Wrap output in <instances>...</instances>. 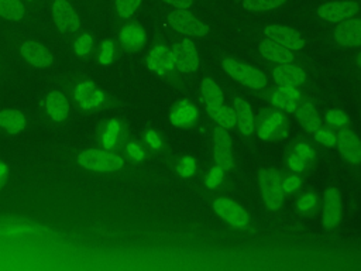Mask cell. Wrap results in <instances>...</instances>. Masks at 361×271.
I'll list each match as a JSON object with an SVG mask.
<instances>
[{
    "label": "cell",
    "instance_id": "1",
    "mask_svg": "<svg viewBox=\"0 0 361 271\" xmlns=\"http://www.w3.org/2000/svg\"><path fill=\"white\" fill-rule=\"evenodd\" d=\"M76 161L85 169L94 172H116L124 165V159L120 155L99 148H90L79 152Z\"/></svg>",
    "mask_w": 361,
    "mask_h": 271
},
{
    "label": "cell",
    "instance_id": "2",
    "mask_svg": "<svg viewBox=\"0 0 361 271\" xmlns=\"http://www.w3.org/2000/svg\"><path fill=\"white\" fill-rule=\"evenodd\" d=\"M221 66L227 75H230L233 79H235L237 82H240L248 88L262 89L267 85L265 75L259 69H257L251 65L243 64V62L231 59V58H226L223 61Z\"/></svg>",
    "mask_w": 361,
    "mask_h": 271
},
{
    "label": "cell",
    "instance_id": "3",
    "mask_svg": "<svg viewBox=\"0 0 361 271\" xmlns=\"http://www.w3.org/2000/svg\"><path fill=\"white\" fill-rule=\"evenodd\" d=\"M49 13L55 27L65 34L76 32L80 27V17L71 0H51Z\"/></svg>",
    "mask_w": 361,
    "mask_h": 271
},
{
    "label": "cell",
    "instance_id": "4",
    "mask_svg": "<svg viewBox=\"0 0 361 271\" xmlns=\"http://www.w3.org/2000/svg\"><path fill=\"white\" fill-rule=\"evenodd\" d=\"M259 188L267 207L271 210L279 209L285 195L282 189V175L274 169H264L259 174Z\"/></svg>",
    "mask_w": 361,
    "mask_h": 271
},
{
    "label": "cell",
    "instance_id": "5",
    "mask_svg": "<svg viewBox=\"0 0 361 271\" xmlns=\"http://www.w3.org/2000/svg\"><path fill=\"white\" fill-rule=\"evenodd\" d=\"M168 23L178 32L189 37H204L209 34V27L186 10H173L169 13Z\"/></svg>",
    "mask_w": 361,
    "mask_h": 271
},
{
    "label": "cell",
    "instance_id": "6",
    "mask_svg": "<svg viewBox=\"0 0 361 271\" xmlns=\"http://www.w3.org/2000/svg\"><path fill=\"white\" fill-rule=\"evenodd\" d=\"M360 10V6L354 0H336L327 1L319 6L317 16L327 23H341L354 17Z\"/></svg>",
    "mask_w": 361,
    "mask_h": 271
},
{
    "label": "cell",
    "instance_id": "7",
    "mask_svg": "<svg viewBox=\"0 0 361 271\" xmlns=\"http://www.w3.org/2000/svg\"><path fill=\"white\" fill-rule=\"evenodd\" d=\"M213 209L226 223L234 229H247L250 223L247 212L228 198H217L213 202Z\"/></svg>",
    "mask_w": 361,
    "mask_h": 271
},
{
    "label": "cell",
    "instance_id": "8",
    "mask_svg": "<svg viewBox=\"0 0 361 271\" xmlns=\"http://www.w3.org/2000/svg\"><path fill=\"white\" fill-rule=\"evenodd\" d=\"M172 54H173L175 66L180 72H186V73L193 72L199 65V54H197L196 45L189 38H185L178 44H175Z\"/></svg>",
    "mask_w": 361,
    "mask_h": 271
},
{
    "label": "cell",
    "instance_id": "9",
    "mask_svg": "<svg viewBox=\"0 0 361 271\" xmlns=\"http://www.w3.org/2000/svg\"><path fill=\"white\" fill-rule=\"evenodd\" d=\"M264 34L268 40H272L290 51L302 49L305 45L302 35L296 30L286 25H268L264 28Z\"/></svg>",
    "mask_w": 361,
    "mask_h": 271
},
{
    "label": "cell",
    "instance_id": "10",
    "mask_svg": "<svg viewBox=\"0 0 361 271\" xmlns=\"http://www.w3.org/2000/svg\"><path fill=\"white\" fill-rule=\"evenodd\" d=\"M214 159L224 171L231 169L233 167L231 138L227 128L220 126L214 130Z\"/></svg>",
    "mask_w": 361,
    "mask_h": 271
},
{
    "label": "cell",
    "instance_id": "11",
    "mask_svg": "<svg viewBox=\"0 0 361 271\" xmlns=\"http://www.w3.org/2000/svg\"><path fill=\"white\" fill-rule=\"evenodd\" d=\"M333 37L336 42L344 47H357L361 45V18H348L341 21L334 32Z\"/></svg>",
    "mask_w": 361,
    "mask_h": 271
},
{
    "label": "cell",
    "instance_id": "12",
    "mask_svg": "<svg viewBox=\"0 0 361 271\" xmlns=\"http://www.w3.org/2000/svg\"><path fill=\"white\" fill-rule=\"evenodd\" d=\"M20 52L21 56L35 68H47L52 64V56L48 49L34 40L23 41L20 45Z\"/></svg>",
    "mask_w": 361,
    "mask_h": 271
},
{
    "label": "cell",
    "instance_id": "13",
    "mask_svg": "<svg viewBox=\"0 0 361 271\" xmlns=\"http://www.w3.org/2000/svg\"><path fill=\"white\" fill-rule=\"evenodd\" d=\"M148 68L157 75H166L175 66L172 51L162 44L155 45L147 56Z\"/></svg>",
    "mask_w": 361,
    "mask_h": 271
},
{
    "label": "cell",
    "instance_id": "14",
    "mask_svg": "<svg viewBox=\"0 0 361 271\" xmlns=\"http://www.w3.org/2000/svg\"><path fill=\"white\" fill-rule=\"evenodd\" d=\"M337 148L344 159L351 164L361 162V140L351 130H341L337 134Z\"/></svg>",
    "mask_w": 361,
    "mask_h": 271
},
{
    "label": "cell",
    "instance_id": "15",
    "mask_svg": "<svg viewBox=\"0 0 361 271\" xmlns=\"http://www.w3.org/2000/svg\"><path fill=\"white\" fill-rule=\"evenodd\" d=\"M341 217V196L336 188H329L324 193L323 224L326 229H334Z\"/></svg>",
    "mask_w": 361,
    "mask_h": 271
},
{
    "label": "cell",
    "instance_id": "16",
    "mask_svg": "<svg viewBox=\"0 0 361 271\" xmlns=\"http://www.w3.org/2000/svg\"><path fill=\"white\" fill-rule=\"evenodd\" d=\"M272 76L279 86H299L306 79L305 71L299 65H295L292 62L279 64L278 66H275L272 71Z\"/></svg>",
    "mask_w": 361,
    "mask_h": 271
},
{
    "label": "cell",
    "instance_id": "17",
    "mask_svg": "<svg viewBox=\"0 0 361 271\" xmlns=\"http://www.w3.org/2000/svg\"><path fill=\"white\" fill-rule=\"evenodd\" d=\"M286 134V121L283 114L278 112H269L264 116L258 124V136L262 140L282 137Z\"/></svg>",
    "mask_w": 361,
    "mask_h": 271
},
{
    "label": "cell",
    "instance_id": "18",
    "mask_svg": "<svg viewBox=\"0 0 361 271\" xmlns=\"http://www.w3.org/2000/svg\"><path fill=\"white\" fill-rule=\"evenodd\" d=\"M299 99H300V93L296 89V86H279L272 95H271V102L288 112V113H295L298 106H299Z\"/></svg>",
    "mask_w": 361,
    "mask_h": 271
},
{
    "label": "cell",
    "instance_id": "19",
    "mask_svg": "<svg viewBox=\"0 0 361 271\" xmlns=\"http://www.w3.org/2000/svg\"><path fill=\"white\" fill-rule=\"evenodd\" d=\"M118 40L126 49L135 51L145 44V31L135 23L126 24L118 34Z\"/></svg>",
    "mask_w": 361,
    "mask_h": 271
},
{
    "label": "cell",
    "instance_id": "20",
    "mask_svg": "<svg viewBox=\"0 0 361 271\" xmlns=\"http://www.w3.org/2000/svg\"><path fill=\"white\" fill-rule=\"evenodd\" d=\"M45 110L54 121H62L69 113V103L63 93L54 90L45 99Z\"/></svg>",
    "mask_w": 361,
    "mask_h": 271
},
{
    "label": "cell",
    "instance_id": "21",
    "mask_svg": "<svg viewBox=\"0 0 361 271\" xmlns=\"http://www.w3.org/2000/svg\"><path fill=\"white\" fill-rule=\"evenodd\" d=\"M234 114L235 124L243 136H250L254 130V114L250 104L243 97H235L234 100Z\"/></svg>",
    "mask_w": 361,
    "mask_h": 271
},
{
    "label": "cell",
    "instance_id": "22",
    "mask_svg": "<svg viewBox=\"0 0 361 271\" xmlns=\"http://www.w3.org/2000/svg\"><path fill=\"white\" fill-rule=\"evenodd\" d=\"M197 119V109L188 100L176 103L171 112V121L178 127H189Z\"/></svg>",
    "mask_w": 361,
    "mask_h": 271
},
{
    "label": "cell",
    "instance_id": "23",
    "mask_svg": "<svg viewBox=\"0 0 361 271\" xmlns=\"http://www.w3.org/2000/svg\"><path fill=\"white\" fill-rule=\"evenodd\" d=\"M259 52L269 61L275 62V64H286V62H292L295 55L290 49L279 45L278 42L272 41V40H265L259 44Z\"/></svg>",
    "mask_w": 361,
    "mask_h": 271
},
{
    "label": "cell",
    "instance_id": "24",
    "mask_svg": "<svg viewBox=\"0 0 361 271\" xmlns=\"http://www.w3.org/2000/svg\"><path fill=\"white\" fill-rule=\"evenodd\" d=\"M296 116L303 128L309 133H314L320 127V119L314 104L310 100L302 102L296 109Z\"/></svg>",
    "mask_w": 361,
    "mask_h": 271
},
{
    "label": "cell",
    "instance_id": "25",
    "mask_svg": "<svg viewBox=\"0 0 361 271\" xmlns=\"http://www.w3.org/2000/svg\"><path fill=\"white\" fill-rule=\"evenodd\" d=\"M206 110L209 113V116L220 126L224 128H233L235 126V114L234 110L230 109L228 106H226L223 102L221 103H213V104H207Z\"/></svg>",
    "mask_w": 361,
    "mask_h": 271
},
{
    "label": "cell",
    "instance_id": "26",
    "mask_svg": "<svg viewBox=\"0 0 361 271\" xmlns=\"http://www.w3.org/2000/svg\"><path fill=\"white\" fill-rule=\"evenodd\" d=\"M28 16L27 4L23 0H0V18L21 21Z\"/></svg>",
    "mask_w": 361,
    "mask_h": 271
},
{
    "label": "cell",
    "instance_id": "27",
    "mask_svg": "<svg viewBox=\"0 0 361 271\" xmlns=\"http://www.w3.org/2000/svg\"><path fill=\"white\" fill-rule=\"evenodd\" d=\"M0 127L8 133H20L25 127V117L18 110H13V109L1 110Z\"/></svg>",
    "mask_w": 361,
    "mask_h": 271
},
{
    "label": "cell",
    "instance_id": "28",
    "mask_svg": "<svg viewBox=\"0 0 361 271\" xmlns=\"http://www.w3.org/2000/svg\"><path fill=\"white\" fill-rule=\"evenodd\" d=\"M200 92H202V99L204 102V106L223 102V93L220 86L210 78L203 79L200 85Z\"/></svg>",
    "mask_w": 361,
    "mask_h": 271
},
{
    "label": "cell",
    "instance_id": "29",
    "mask_svg": "<svg viewBox=\"0 0 361 271\" xmlns=\"http://www.w3.org/2000/svg\"><path fill=\"white\" fill-rule=\"evenodd\" d=\"M286 0H243L241 6L248 11H269L281 7Z\"/></svg>",
    "mask_w": 361,
    "mask_h": 271
},
{
    "label": "cell",
    "instance_id": "30",
    "mask_svg": "<svg viewBox=\"0 0 361 271\" xmlns=\"http://www.w3.org/2000/svg\"><path fill=\"white\" fill-rule=\"evenodd\" d=\"M140 4L141 0H114V10L120 18L127 20L134 16Z\"/></svg>",
    "mask_w": 361,
    "mask_h": 271
},
{
    "label": "cell",
    "instance_id": "31",
    "mask_svg": "<svg viewBox=\"0 0 361 271\" xmlns=\"http://www.w3.org/2000/svg\"><path fill=\"white\" fill-rule=\"evenodd\" d=\"M317 206V195L313 192H305L298 199V209L302 213H310Z\"/></svg>",
    "mask_w": 361,
    "mask_h": 271
},
{
    "label": "cell",
    "instance_id": "32",
    "mask_svg": "<svg viewBox=\"0 0 361 271\" xmlns=\"http://www.w3.org/2000/svg\"><path fill=\"white\" fill-rule=\"evenodd\" d=\"M93 47V37L89 32L79 35L75 41V52L79 56H86Z\"/></svg>",
    "mask_w": 361,
    "mask_h": 271
},
{
    "label": "cell",
    "instance_id": "33",
    "mask_svg": "<svg viewBox=\"0 0 361 271\" xmlns=\"http://www.w3.org/2000/svg\"><path fill=\"white\" fill-rule=\"evenodd\" d=\"M223 175H224V169H223L220 165L216 164V165L207 172V175H206V178H204V185H206V188H209V189L217 188V186L221 183V181H223Z\"/></svg>",
    "mask_w": 361,
    "mask_h": 271
},
{
    "label": "cell",
    "instance_id": "34",
    "mask_svg": "<svg viewBox=\"0 0 361 271\" xmlns=\"http://www.w3.org/2000/svg\"><path fill=\"white\" fill-rule=\"evenodd\" d=\"M314 138L319 144L322 145H326V147H333L336 145V141H337V134H334L330 128H322L319 127L316 131H314Z\"/></svg>",
    "mask_w": 361,
    "mask_h": 271
},
{
    "label": "cell",
    "instance_id": "35",
    "mask_svg": "<svg viewBox=\"0 0 361 271\" xmlns=\"http://www.w3.org/2000/svg\"><path fill=\"white\" fill-rule=\"evenodd\" d=\"M326 121L333 128H341L347 124L348 117L341 110H330L326 114Z\"/></svg>",
    "mask_w": 361,
    "mask_h": 271
},
{
    "label": "cell",
    "instance_id": "36",
    "mask_svg": "<svg viewBox=\"0 0 361 271\" xmlns=\"http://www.w3.org/2000/svg\"><path fill=\"white\" fill-rule=\"evenodd\" d=\"M176 171L180 176L183 178H188V176H192L196 171V162L192 157H183L180 158V161L178 162V167H176Z\"/></svg>",
    "mask_w": 361,
    "mask_h": 271
},
{
    "label": "cell",
    "instance_id": "37",
    "mask_svg": "<svg viewBox=\"0 0 361 271\" xmlns=\"http://www.w3.org/2000/svg\"><path fill=\"white\" fill-rule=\"evenodd\" d=\"M114 56V47L113 42L110 40H106L102 47H100V54H99V59L103 65H109L113 61Z\"/></svg>",
    "mask_w": 361,
    "mask_h": 271
},
{
    "label": "cell",
    "instance_id": "38",
    "mask_svg": "<svg viewBox=\"0 0 361 271\" xmlns=\"http://www.w3.org/2000/svg\"><path fill=\"white\" fill-rule=\"evenodd\" d=\"M300 186V178L298 175H288L286 178H282V189L283 193H293Z\"/></svg>",
    "mask_w": 361,
    "mask_h": 271
},
{
    "label": "cell",
    "instance_id": "39",
    "mask_svg": "<svg viewBox=\"0 0 361 271\" xmlns=\"http://www.w3.org/2000/svg\"><path fill=\"white\" fill-rule=\"evenodd\" d=\"M288 165H289L290 169H293L295 172H302V171H305V168L307 167V162H306L303 158H300L296 152H292L290 157L288 158Z\"/></svg>",
    "mask_w": 361,
    "mask_h": 271
},
{
    "label": "cell",
    "instance_id": "40",
    "mask_svg": "<svg viewBox=\"0 0 361 271\" xmlns=\"http://www.w3.org/2000/svg\"><path fill=\"white\" fill-rule=\"evenodd\" d=\"M293 152H296V154H298L300 158H303L307 164H309V162L312 161V158H313V150H312V147L307 145V144H305V143L296 144Z\"/></svg>",
    "mask_w": 361,
    "mask_h": 271
},
{
    "label": "cell",
    "instance_id": "41",
    "mask_svg": "<svg viewBox=\"0 0 361 271\" xmlns=\"http://www.w3.org/2000/svg\"><path fill=\"white\" fill-rule=\"evenodd\" d=\"M162 1L172 6L176 10H188L193 3V0H162Z\"/></svg>",
    "mask_w": 361,
    "mask_h": 271
},
{
    "label": "cell",
    "instance_id": "42",
    "mask_svg": "<svg viewBox=\"0 0 361 271\" xmlns=\"http://www.w3.org/2000/svg\"><path fill=\"white\" fill-rule=\"evenodd\" d=\"M145 140L152 148H159L161 147V138L155 131H148L147 136H145Z\"/></svg>",
    "mask_w": 361,
    "mask_h": 271
},
{
    "label": "cell",
    "instance_id": "43",
    "mask_svg": "<svg viewBox=\"0 0 361 271\" xmlns=\"http://www.w3.org/2000/svg\"><path fill=\"white\" fill-rule=\"evenodd\" d=\"M128 154H130L134 159H142V155H144L141 147H140L138 144H135V143H133V144L128 145Z\"/></svg>",
    "mask_w": 361,
    "mask_h": 271
},
{
    "label": "cell",
    "instance_id": "44",
    "mask_svg": "<svg viewBox=\"0 0 361 271\" xmlns=\"http://www.w3.org/2000/svg\"><path fill=\"white\" fill-rule=\"evenodd\" d=\"M25 4H35L38 0H23Z\"/></svg>",
    "mask_w": 361,
    "mask_h": 271
},
{
    "label": "cell",
    "instance_id": "45",
    "mask_svg": "<svg viewBox=\"0 0 361 271\" xmlns=\"http://www.w3.org/2000/svg\"><path fill=\"white\" fill-rule=\"evenodd\" d=\"M357 64L361 66V52L358 54V56H357Z\"/></svg>",
    "mask_w": 361,
    "mask_h": 271
}]
</instances>
